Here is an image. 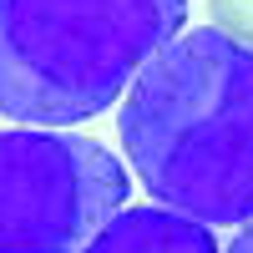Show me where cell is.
<instances>
[{"label": "cell", "mask_w": 253, "mask_h": 253, "mask_svg": "<svg viewBox=\"0 0 253 253\" xmlns=\"http://www.w3.org/2000/svg\"><path fill=\"white\" fill-rule=\"evenodd\" d=\"M117 132L157 208L253 223V46L218 26L182 31L122 96Z\"/></svg>", "instance_id": "6da1fadb"}, {"label": "cell", "mask_w": 253, "mask_h": 253, "mask_svg": "<svg viewBox=\"0 0 253 253\" xmlns=\"http://www.w3.org/2000/svg\"><path fill=\"white\" fill-rule=\"evenodd\" d=\"M187 0H0V117L66 132L132 91Z\"/></svg>", "instance_id": "7a4b0ae2"}, {"label": "cell", "mask_w": 253, "mask_h": 253, "mask_svg": "<svg viewBox=\"0 0 253 253\" xmlns=\"http://www.w3.org/2000/svg\"><path fill=\"white\" fill-rule=\"evenodd\" d=\"M126 167L91 137L0 132V253H86L126 213Z\"/></svg>", "instance_id": "3957f363"}, {"label": "cell", "mask_w": 253, "mask_h": 253, "mask_svg": "<svg viewBox=\"0 0 253 253\" xmlns=\"http://www.w3.org/2000/svg\"><path fill=\"white\" fill-rule=\"evenodd\" d=\"M86 253H223L213 228L198 218H182L172 208H126L112 218V228L101 233Z\"/></svg>", "instance_id": "277c9868"}, {"label": "cell", "mask_w": 253, "mask_h": 253, "mask_svg": "<svg viewBox=\"0 0 253 253\" xmlns=\"http://www.w3.org/2000/svg\"><path fill=\"white\" fill-rule=\"evenodd\" d=\"M208 15H213V26L223 36L253 46V0H208Z\"/></svg>", "instance_id": "5b68a950"}, {"label": "cell", "mask_w": 253, "mask_h": 253, "mask_svg": "<svg viewBox=\"0 0 253 253\" xmlns=\"http://www.w3.org/2000/svg\"><path fill=\"white\" fill-rule=\"evenodd\" d=\"M223 253H253V223H243L238 233H233V243H228Z\"/></svg>", "instance_id": "8992f818"}]
</instances>
